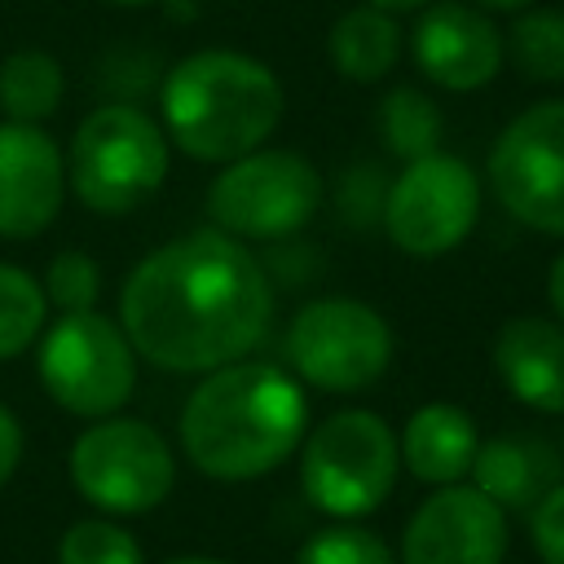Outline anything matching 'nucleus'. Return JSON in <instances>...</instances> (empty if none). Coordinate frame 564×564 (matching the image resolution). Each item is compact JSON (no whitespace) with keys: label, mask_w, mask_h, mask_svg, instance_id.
<instances>
[{"label":"nucleus","mask_w":564,"mask_h":564,"mask_svg":"<svg viewBox=\"0 0 564 564\" xmlns=\"http://www.w3.org/2000/svg\"><path fill=\"white\" fill-rule=\"evenodd\" d=\"M269 313L273 291L260 260L216 225L154 247L119 291L132 348L176 375L242 361L264 339Z\"/></svg>","instance_id":"1"},{"label":"nucleus","mask_w":564,"mask_h":564,"mask_svg":"<svg viewBox=\"0 0 564 564\" xmlns=\"http://www.w3.org/2000/svg\"><path fill=\"white\" fill-rule=\"evenodd\" d=\"M308 401L300 383L269 361H229L207 370L181 410V445L212 480H256L300 449Z\"/></svg>","instance_id":"2"},{"label":"nucleus","mask_w":564,"mask_h":564,"mask_svg":"<svg viewBox=\"0 0 564 564\" xmlns=\"http://www.w3.org/2000/svg\"><path fill=\"white\" fill-rule=\"evenodd\" d=\"M286 93L278 75L238 48L181 57L163 79V132L198 163H234L260 150L282 123Z\"/></svg>","instance_id":"3"},{"label":"nucleus","mask_w":564,"mask_h":564,"mask_svg":"<svg viewBox=\"0 0 564 564\" xmlns=\"http://www.w3.org/2000/svg\"><path fill=\"white\" fill-rule=\"evenodd\" d=\"M167 132L141 106H97L79 119L66 154V185L97 216H128L167 176Z\"/></svg>","instance_id":"4"},{"label":"nucleus","mask_w":564,"mask_h":564,"mask_svg":"<svg viewBox=\"0 0 564 564\" xmlns=\"http://www.w3.org/2000/svg\"><path fill=\"white\" fill-rule=\"evenodd\" d=\"M401 445L392 427L370 410L330 414L300 454V480L317 511L335 520H352L375 511L397 480Z\"/></svg>","instance_id":"5"},{"label":"nucleus","mask_w":564,"mask_h":564,"mask_svg":"<svg viewBox=\"0 0 564 564\" xmlns=\"http://www.w3.org/2000/svg\"><path fill=\"white\" fill-rule=\"evenodd\" d=\"M40 383L62 410L110 419L137 388V348L97 308L62 313L40 335Z\"/></svg>","instance_id":"6"},{"label":"nucleus","mask_w":564,"mask_h":564,"mask_svg":"<svg viewBox=\"0 0 564 564\" xmlns=\"http://www.w3.org/2000/svg\"><path fill=\"white\" fill-rule=\"evenodd\" d=\"M322 207V172L295 154L260 145L220 167L207 189L212 225L229 238H286L300 234Z\"/></svg>","instance_id":"7"},{"label":"nucleus","mask_w":564,"mask_h":564,"mask_svg":"<svg viewBox=\"0 0 564 564\" xmlns=\"http://www.w3.org/2000/svg\"><path fill=\"white\" fill-rule=\"evenodd\" d=\"M383 229L397 251L436 260L467 242L480 220V181L467 159L432 150L410 159L383 189Z\"/></svg>","instance_id":"8"},{"label":"nucleus","mask_w":564,"mask_h":564,"mask_svg":"<svg viewBox=\"0 0 564 564\" xmlns=\"http://www.w3.org/2000/svg\"><path fill=\"white\" fill-rule=\"evenodd\" d=\"M286 357L322 392H361L388 370L392 330L379 308L352 295H322L291 317Z\"/></svg>","instance_id":"9"},{"label":"nucleus","mask_w":564,"mask_h":564,"mask_svg":"<svg viewBox=\"0 0 564 564\" xmlns=\"http://www.w3.org/2000/svg\"><path fill=\"white\" fill-rule=\"evenodd\" d=\"M489 185L511 220L564 238V97L520 110L498 132Z\"/></svg>","instance_id":"10"},{"label":"nucleus","mask_w":564,"mask_h":564,"mask_svg":"<svg viewBox=\"0 0 564 564\" xmlns=\"http://www.w3.org/2000/svg\"><path fill=\"white\" fill-rule=\"evenodd\" d=\"M75 489L115 516H141L159 507L176 480L167 441L141 419H101L70 445Z\"/></svg>","instance_id":"11"},{"label":"nucleus","mask_w":564,"mask_h":564,"mask_svg":"<svg viewBox=\"0 0 564 564\" xmlns=\"http://www.w3.org/2000/svg\"><path fill=\"white\" fill-rule=\"evenodd\" d=\"M507 551V511L476 485H441L405 524V564H498Z\"/></svg>","instance_id":"12"},{"label":"nucleus","mask_w":564,"mask_h":564,"mask_svg":"<svg viewBox=\"0 0 564 564\" xmlns=\"http://www.w3.org/2000/svg\"><path fill=\"white\" fill-rule=\"evenodd\" d=\"M410 48H414L419 70L445 93L485 88L507 62V35L489 22V13L463 0L427 4L414 26Z\"/></svg>","instance_id":"13"},{"label":"nucleus","mask_w":564,"mask_h":564,"mask_svg":"<svg viewBox=\"0 0 564 564\" xmlns=\"http://www.w3.org/2000/svg\"><path fill=\"white\" fill-rule=\"evenodd\" d=\"M66 194V159L40 123H0V238L44 234Z\"/></svg>","instance_id":"14"},{"label":"nucleus","mask_w":564,"mask_h":564,"mask_svg":"<svg viewBox=\"0 0 564 564\" xmlns=\"http://www.w3.org/2000/svg\"><path fill=\"white\" fill-rule=\"evenodd\" d=\"M494 370L502 388L538 410L564 414V326L551 317H511L494 339Z\"/></svg>","instance_id":"15"},{"label":"nucleus","mask_w":564,"mask_h":564,"mask_svg":"<svg viewBox=\"0 0 564 564\" xmlns=\"http://www.w3.org/2000/svg\"><path fill=\"white\" fill-rule=\"evenodd\" d=\"M476 489L502 511H533L564 476V458L533 432H507L476 449Z\"/></svg>","instance_id":"16"},{"label":"nucleus","mask_w":564,"mask_h":564,"mask_svg":"<svg viewBox=\"0 0 564 564\" xmlns=\"http://www.w3.org/2000/svg\"><path fill=\"white\" fill-rule=\"evenodd\" d=\"M405 467L427 480V485H458L471 471V458L480 449L476 423L467 410L449 405V401H432L419 405L405 423V436L397 441Z\"/></svg>","instance_id":"17"},{"label":"nucleus","mask_w":564,"mask_h":564,"mask_svg":"<svg viewBox=\"0 0 564 564\" xmlns=\"http://www.w3.org/2000/svg\"><path fill=\"white\" fill-rule=\"evenodd\" d=\"M330 66L352 79V84H379L397 62H401V26L397 13L379 9V4H357L348 9L326 40Z\"/></svg>","instance_id":"18"},{"label":"nucleus","mask_w":564,"mask_h":564,"mask_svg":"<svg viewBox=\"0 0 564 564\" xmlns=\"http://www.w3.org/2000/svg\"><path fill=\"white\" fill-rule=\"evenodd\" d=\"M62 93H66V75H62L57 57H48L40 48L4 57V66H0V110L9 119L40 123L62 106Z\"/></svg>","instance_id":"19"},{"label":"nucleus","mask_w":564,"mask_h":564,"mask_svg":"<svg viewBox=\"0 0 564 564\" xmlns=\"http://www.w3.org/2000/svg\"><path fill=\"white\" fill-rule=\"evenodd\" d=\"M441 110L419 88H392L379 106V137L397 159H423L441 150Z\"/></svg>","instance_id":"20"},{"label":"nucleus","mask_w":564,"mask_h":564,"mask_svg":"<svg viewBox=\"0 0 564 564\" xmlns=\"http://www.w3.org/2000/svg\"><path fill=\"white\" fill-rule=\"evenodd\" d=\"M507 53L524 79L560 84L564 79V9H520Z\"/></svg>","instance_id":"21"},{"label":"nucleus","mask_w":564,"mask_h":564,"mask_svg":"<svg viewBox=\"0 0 564 564\" xmlns=\"http://www.w3.org/2000/svg\"><path fill=\"white\" fill-rule=\"evenodd\" d=\"M44 286L18 264H0V361L18 357L44 330Z\"/></svg>","instance_id":"22"},{"label":"nucleus","mask_w":564,"mask_h":564,"mask_svg":"<svg viewBox=\"0 0 564 564\" xmlns=\"http://www.w3.org/2000/svg\"><path fill=\"white\" fill-rule=\"evenodd\" d=\"M57 564H141V546L110 520H79L57 546Z\"/></svg>","instance_id":"23"},{"label":"nucleus","mask_w":564,"mask_h":564,"mask_svg":"<svg viewBox=\"0 0 564 564\" xmlns=\"http://www.w3.org/2000/svg\"><path fill=\"white\" fill-rule=\"evenodd\" d=\"M295 564H397V560L379 533L357 529V524H335V529L313 533L300 546Z\"/></svg>","instance_id":"24"},{"label":"nucleus","mask_w":564,"mask_h":564,"mask_svg":"<svg viewBox=\"0 0 564 564\" xmlns=\"http://www.w3.org/2000/svg\"><path fill=\"white\" fill-rule=\"evenodd\" d=\"M44 300L57 304L62 313H84L97 304V291H101V269L93 256L84 251H57L44 269Z\"/></svg>","instance_id":"25"},{"label":"nucleus","mask_w":564,"mask_h":564,"mask_svg":"<svg viewBox=\"0 0 564 564\" xmlns=\"http://www.w3.org/2000/svg\"><path fill=\"white\" fill-rule=\"evenodd\" d=\"M529 533L546 564H564V480L529 511Z\"/></svg>","instance_id":"26"},{"label":"nucleus","mask_w":564,"mask_h":564,"mask_svg":"<svg viewBox=\"0 0 564 564\" xmlns=\"http://www.w3.org/2000/svg\"><path fill=\"white\" fill-rule=\"evenodd\" d=\"M18 458H22V427H18V419L0 405V485L18 471Z\"/></svg>","instance_id":"27"},{"label":"nucleus","mask_w":564,"mask_h":564,"mask_svg":"<svg viewBox=\"0 0 564 564\" xmlns=\"http://www.w3.org/2000/svg\"><path fill=\"white\" fill-rule=\"evenodd\" d=\"M546 295H551V308L564 317V251L555 256V264H551V273H546Z\"/></svg>","instance_id":"28"},{"label":"nucleus","mask_w":564,"mask_h":564,"mask_svg":"<svg viewBox=\"0 0 564 564\" xmlns=\"http://www.w3.org/2000/svg\"><path fill=\"white\" fill-rule=\"evenodd\" d=\"M480 9H498V13H520V9H533L538 0H476Z\"/></svg>","instance_id":"29"},{"label":"nucleus","mask_w":564,"mask_h":564,"mask_svg":"<svg viewBox=\"0 0 564 564\" xmlns=\"http://www.w3.org/2000/svg\"><path fill=\"white\" fill-rule=\"evenodd\" d=\"M370 4H379V9H388V13H405V9H427L432 0H370Z\"/></svg>","instance_id":"30"},{"label":"nucleus","mask_w":564,"mask_h":564,"mask_svg":"<svg viewBox=\"0 0 564 564\" xmlns=\"http://www.w3.org/2000/svg\"><path fill=\"white\" fill-rule=\"evenodd\" d=\"M110 4H128V9H141V4H154V0H110Z\"/></svg>","instance_id":"31"},{"label":"nucleus","mask_w":564,"mask_h":564,"mask_svg":"<svg viewBox=\"0 0 564 564\" xmlns=\"http://www.w3.org/2000/svg\"><path fill=\"white\" fill-rule=\"evenodd\" d=\"M167 564H225V560H167Z\"/></svg>","instance_id":"32"}]
</instances>
